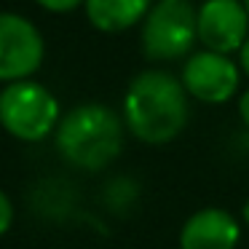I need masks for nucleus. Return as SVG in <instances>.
Returning <instances> with one entry per match:
<instances>
[{
	"label": "nucleus",
	"instance_id": "7ed1b4c3",
	"mask_svg": "<svg viewBox=\"0 0 249 249\" xmlns=\"http://www.w3.org/2000/svg\"><path fill=\"white\" fill-rule=\"evenodd\" d=\"M198 40V8L190 0H156L142 22L147 59L172 62L188 56Z\"/></svg>",
	"mask_w": 249,
	"mask_h": 249
},
{
	"label": "nucleus",
	"instance_id": "1a4fd4ad",
	"mask_svg": "<svg viewBox=\"0 0 249 249\" xmlns=\"http://www.w3.org/2000/svg\"><path fill=\"white\" fill-rule=\"evenodd\" d=\"M153 0H86V17L102 33H124L145 22Z\"/></svg>",
	"mask_w": 249,
	"mask_h": 249
},
{
	"label": "nucleus",
	"instance_id": "0eeeda50",
	"mask_svg": "<svg viewBox=\"0 0 249 249\" xmlns=\"http://www.w3.org/2000/svg\"><path fill=\"white\" fill-rule=\"evenodd\" d=\"M249 38V14L241 0H204L198 8V40L206 51L231 56Z\"/></svg>",
	"mask_w": 249,
	"mask_h": 249
},
{
	"label": "nucleus",
	"instance_id": "9d476101",
	"mask_svg": "<svg viewBox=\"0 0 249 249\" xmlns=\"http://www.w3.org/2000/svg\"><path fill=\"white\" fill-rule=\"evenodd\" d=\"M81 3H86V0H38V6L49 8V11H54V14H67V11H72V8H78Z\"/></svg>",
	"mask_w": 249,
	"mask_h": 249
},
{
	"label": "nucleus",
	"instance_id": "39448f33",
	"mask_svg": "<svg viewBox=\"0 0 249 249\" xmlns=\"http://www.w3.org/2000/svg\"><path fill=\"white\" fill-rule=\"evenodd\" d=\"M241 67L225 54H214V51H193L182 67V81L185 91L196 97L198 102L206 105H220L228 102L233 94L238 91L241 83Z\"/></svg>",
	"mask_w": 249,
	"mask_h": 249
},
{
	"label": "nucleus",
	"instance_id": "2eb2a0df",
	"mask_svg": "<svg viewBox=\"0 0 249 249\" xmlns=\"http://www.w3.org/2000/svg\"><path fill=\"white\" fill-rule=\"evenodd\" d=\"M241 3H244V8H247V14H249V0H241Z\"/></svg>",
	"mask_w": 249,
	"mask_h": 249
},
{
	"label": "nucleus",
	"instance_id": "ddd939ff",
	"mask_svg": "<svg viewBox=\"0 0 249 249\" xmlns=\"http://www.w3.org/2000/svg\"><path fill=\"white\" fill-rule=\"evenodd\" d=\"M238 54H241V70L249 75V38H247V43L241 46V51H238Z\"/></svg>",
	"mask_w": 249,
	"mask_h": 249
},
{
	"label": "nucleus",
	"instance_id": "9b49d317",
	"mask_svg": "<svg viewBox=\"0 0 249 249\" xmlns=\"http://www.w3.org/2000/svg\"><path fill=\"white\" fill-rule=\"evenodd\" d=\"M11 220H14V206L8 201V196L0 190V233H6L11 228Z\"/></svg>",
	"mask_w": 249,
	"mask_h": 249
},
{
	"label": "nucleus",
	"instance_id": "f257e3e1",
	"mask_svg": "<svg viewBox=\"0 0 249 249\" xmlns=\"http://www.w3.org/2000/svg\"><path fill=\"white\" fill-rule=\"evenodd\" d=\"M188 91L166 70H145L129 83L124 97V121L129 131L147 145H166L188 124Z\"/></svg>",
	"mask_w": 249,
	"mask_h": 249
},
{
	"label": "nucleus",
	"instance_id": "423d86ee",
	"mask_svg": "<svg viewBox=\"0 0 249 249\" xmlns=\"http://www.w3.org/2000/svg\"><path fill=\"white\" fill-rule=\"evenodd\" d=\"M43 62V38L33 22L0 14V81H24Z\"/></svg>",
	"mask_w": 249,
	"mask_h": 249
},
{
	"label": "nucleus",
	"instance_id": "f03ea898",
	"mask_svg": "<svg viewBox=\"0 0 249 249\" xmlns=\"http://www.w3.org/2000/svg\"><path fill=\"white\" fill-rule=\"evenodd\" d=\"M124 147V121L105 105H78L56 126V150L86 172L105 169Z\"/></svg>",
	"mask_w": 249,
	"mask_h": 249
},
{
	"label": "nucleus",
	"instance_id": "4468645a",
	"mask_svg": "<svg viewBox=\"0 0 249 249\" xmlns=\"http://www.w3.org/2000/svg\"><path fill=\"white\" fill-rule=\"evenodd\" d=\"M241 220H244V225L249 228V198L244 201V206H241Z\"/></svg>",
	"mask_w": 249,
	"mask_h": 249
},
{
	"label": "nucleus",
	"instance_id": "20e7f679",
	"mask_svg": "<svg viewBox=\"0 0 249 249\" xmlns=\"http://www.w3.org/2000/svg\"><path fill=\"white\" fill-rule=\"evenodd\" d=\"M0 124L24 142H40L59 126V102L46 86L17 81L0 91Z\"/></svg>",
	"mask_w": 249,
	"mask_h": 249
},
{
	"label": "nucleus",
	"instance_id": "6e6552de",
	"mask_svg": "<svg viewBox=\"0 0 249 249\" xmlns=\"http://www.w3.org/2000/svg\"><path fill=\"white\" fill-rule=\"evenodd\" d=\"M241 238L238 220L225 209L206 206L185 220L179 231V249H236Z\"/></svg>",
	"mask_w": 249,
	"mask_h": 249
},
{
	"label": "nucleus",
	"instance_id": "f8f14e48",
	"mask_svg": "<svg viewBox=\"0 0 249 249\" xmlns=\"http://www.w3.org/2000/svg\"><path fill=\"white\" fill-rule=\"evenodd\" d=\"M238 115H241V121L247 124V129H249V89L241 94V99H238Z\"/></svg>",
	"mask_w": 249,
	"mask_h": 249
}]
</instances>
